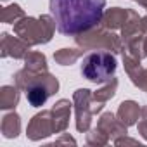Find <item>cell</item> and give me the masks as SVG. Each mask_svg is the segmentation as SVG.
I'll use <instances>...</instances> for the list:
<instances>
[{"instance_id":"3","label":"cell","mask_w":147,"mask_h":147,"mask_svg":"<svg viewBox=\"0 0 147 147\" xmlns=\"http://www.w3.org/2000/svg\"><path fill=\"white\" fill-rule=\"evenodd\" d=\"M55 19L52 14H42L38 18L24 16L14 24V33L23 38L30 47L49 43L55 33Z\"/></svg>"},{"instance_id":"2","label":"cell","mask_w":147,"mask_h":147,"mask_svg":"<svg viewBox=\"0 0 147 147\" xmlns=\"http://www.w3.org/2000/svg\"><path fill=\"white\" fill-rule=\"evenodd\" d=\"M14 83L26 94V100L31 107H42L52 95L59 92V80L49 71L33 73L23 67L16 71Z\"/></svg>"},{"instance_id":"7","label":"cell","mask_w":147,"mask_h":147,"mask_svg":"<svg viewBox=\"0 0 147 147\" xmlns=\"http://www.w3.org/2000/svg\"><path fill=\"white\" fill-rule=\"evenodd\" d=\"M54 133H55V128H54V119H52L50 109H43V111L36 113L30 119L28 128H26V137L31 142L43 140V138H47Z\"/></svg>"},{"instance_id":"23","label":"cell","mask_w":147,"mask_h":147,"mask_svg":"<svg viewBox=\"0 0 147 147\" xmlns=\"http://www.w3.org/2000/svg\"><path fill=\"white\" fill-rule=\"evenodd\" d=\"M113 144H114V145H140L137 138H130L128 135H123V137L116 138Z\"/></svg>"},{"instance_id":"22","label":"cell","mask_w":147,"mask_h":147,"mask_svg":"<svg viewBox=\"0 0 147 147\" xmlns=\"http://www.w3.org/2000/svg\"><path fill=\"white\" fill-rule=\"evenodd\" d=\"M137 131L140 133V137L147 142V104L142 107V113H140V119L137 123Z\"/></svg>"},{"instance_id":"14","label":"cell","mask_w":147,"mask_h":147,"mask_svg":"<svg viewBox=\"0 0 147 147\" xmlns=\"http://www.w3.org/2000/svg\"><path fill=\"white\" fill-rule=\"evenodd\" d=\"M0 131L4 138H16L21 133V116L12 109L11 113L2 116L0 121Z\"/></svg>"},{"instance_id":"18","label":"cell","mask_w":147,"mask_h":147,"mask_svg":"<svg viewBox=\"0 0 147 147\" xmlns=\"http://www.w3.org/2000/svg\"><path fill=\"white\" fill-rule=\"evenodd\" d=\"M85 54V49H59L54 52V61L59 66H73L82 55Z\"/></svg>"},{"instance_id":"17","label":"cell","mask_w":147,"mask_h":147,"mask_svg":"<svg viewBox=\"0 0 147 147\" xmlns=\"http://www.w3.org/2000/svg\"><path fill=\"white\" fill-rule=\"evenodd\" d=\"M24 67L33 71V73H43V71H49V64H47V57L45 54L42 52H36V50H30L26 55H24Z\"/></svg>"},{"instance_id":"26","label":"cell","mask_w":147,"mask_h":147,"mask_svg":"<svg viewBox=\"0 0 147 147\" xmlns=\"http://www.w3.org/2000/svg\"><path fill=\"white\" fill-rule=\"evenodd\" d=\"M144 54H145V57H147V35L144 36Z\"/></svg>"},{"instance_id":"5","label":"cell","mask_w":147,"mask_h":147,"mask_svg":"<svg viewBox=\"0 0 147 147\" xmlns=\"http://www.w3.org/2000/svg\"><path fill=\"white\" fill-rule=\"evenodd\" d=\"M75 42L78 47L85 50H109L113 54H123V49H125L121 35H116L114 31L100 24L76 35Z\"/></svg>"},{"instance_id":"16","label":"cell","mask_w":147,"mask_h":147,"mask_svg":"<svg viewBox=\"0 0 147 147\" xmlns=\"http://www.w3.org/2000/svg\"><path fill=\"white\" fill-rule=\"evenodd\" d=\"M118 85H119L118 78L113 76V78H111L109 82H106L100 88H97L95 92H92V102H95V104H106L107 100H111V99L116 95Z\"/></svg>"},{"instance_id":"15","label":"cell","mask_w":147,"mask_h":147,"mask_svg":"<svg viewBox=\"0 0 147 147\" xmlns=\"http://www.w3.org/2000/svg\"><path fill=\"white\" fill-rule=\"evenodd\" d=\"M21 88L14 83V85H4L0 88V109L2 111H12L16 109V106L19 104L21 99Z\"/></svg>"},{"instance_id":"27","label":"cell","mask_w":147,"mask_h":147,"mask_svg":"<svg viewBox=\"0 0 147 147\" xmlns=\"http://www.w3.org/2000/svg\"><path fill=\"white\" fill-rule=\"evenodd\" d=\"M2 2H9V0H2Z\"/></svg>"},{"instance_id":"11","label":"cell","mask_w":147,"mask_h":147,"mask_svg":"<svg viewBox=\"0 0 147 147\" xmlns=\"http://www.w3.org/2000/svg\"><path fill=\"white\" fill-rule=\"evenodd\" d=\"M73 107H75V106H73V102H71L69 99H59V100L50 107L55 133L66 131V128L69 126V118H71V109H73Z\"/></svg>"},{"instance_id":"25","label":"cell","mask_w":147,"mask_h":147,"mask_svg":"<svg viewBox=\"0 0 147 147\" xmlns=\"http://www.w3.org/2000/svg\"><path fill=\"white\" fill-rule=\"evenodd\" d=\"M133 2H137L138 5H142L144 9H147V0H133Z\"/></svg>"},{"instance_id":"19","label":"cell","mask_w":147,"mask_h":147,"mask_svg":"<svg viewBox=\"0 0 147 147\" xmlns=\"http://www.w3.org/2000/svg\"><path fill=\"white\" fill-rule=\"evenodd\" d=\"M140 18H142V16H138L137 11L130 9V14H128L126 23H125V26L119 30V31H121L119 35H121V40H123V42H126L128 38H131V36H135V35H142V31H140Z\"/></svg>"},{"instance_id":"8","label":"cell","mask_w":147,"mask_h":147,"mask_svg":"<svg viewBox=\"0 0 147 147\" xmlns=\"http://www.w3.org/2000/svg\"><path fill=\"white\" fill-rule=\"evenodd\" d=\"M30 52V45L19 38L18 35L12 36L11 33H2L0 35V55L4 59L12 57V59H24V55Z\"/></svg>"},{"instance_id":"10","label":"cell","mask_w":147,"mask_h":147,"mask_svg":"<svg viewBox=\"0 0 147 147\" xmlns=\"http://www.w3.org/2000/svg\"><path fill=\"white\" fill-rule=\"evenodd\" d=\"M97 128H99L102 133H106L113 142H114L116 138H119V137H123V135L128 133V126H126L125 123H121L119 118H118L116 114H113L111 111L100 114V118H99V121H97Z\"/></svg>"},{"instance_id":"6","label":"cell","mask_w":147,"mask_h":147,"mask_svg":"<svg viewBox=\"0 0 147 147\" xmlns=\"http://www.w3.org/2000/svg\"><path fill=\"white\" fill-rule=\"evenodd\" d=\"M73 106H75L76 130L80 133H87L92 126V90L78 88L73 94Z\"/></svg>"},{"instance_id":"4","label":"cell","mask_w":147,"mask_h":147,"mask_svg":"<svg viewBox=\"0 0 147 147\" xmlns=\"http://www.w3.org/2000/svg\"><path fill=\"white\" fill-rule=\"evenodd\" d=\"M118 69L116 55L109 50H97L83 57L80 73L82 76L92 83H106L109 82Z\"/></svg>"},{"instance_id":"24","label":"cell","mask_w":147,"mask_h":147,"mask_svg":"<svg viewBox=\"0 0 147 147\" xmlns=\"http://www.w3.org/2000/svg\"><path fill=\"white\" fill-rule=\"evenodd\" d=\"M59 144H73V145H75V144H76V140L73 138L69 133H64V131H62V133H61V137L54 142V145H59Z\"/></svg>"},{"instance_id":"1","label":"cell","mask_w":147,"mask_h":147,"mask_svg":"<svg viewBox=\"0 0 147 147\" xmlns=\"http://www.w3.org/2000/svg\"><path fill=\"white\" fill-rule=\"evenodd\" d=\"M49 7L55 19L57 31L75 38L100 23L106 0H50Z\"/></svg>"},{"instance_id":"21","label":"cell","mask_w":147,"mask_h":147,"mask_svg":"<svg viewBox=\"0 0 147 147\" xmlns=\"http://www.w3.org/2000/svg\"><path fill=\"white\" fill-rule=\"evenodd\" d=\"M109 142H111V138H109L106 133H102L97 126H95L94 130H88V131H87V144H88V145L102 147V145H107Z\"/></svg>"},{"instance_id":"13","label":"cell","mask_w":147,"mask_h":147,"mask_svg":"<svg viewBox=\"0 0 147 147\" xmlns=\"http://www.w3.org/2000/svg\"><path fill=\"white\" fill-rule=\"evenodd\" d=\"M140 113H142V107L138 106V102L135 100H123L116 111V116L119 118L121 123H125L128 128L137 125L138 119H140Z\"/></svg>"},{"instance_id":"12","label":"cell","mask_w":147,"mask_h":147,"mask_svg":"<svg viewBox=\"0 0 147 147\" xmlns=\"http://www.w3.org/2000/svg\"><path fill=\"white\" fill-rule=\"evenodd\" d=\"M128 14H130V9H123V7H111V9H106L102 18H100V26L111 30V31H118L125 26L126 19H128Z\"/></svg>"},{"instance_id":"20","label":"cell","mask_w":147,"mask_h":147,"mask_svg":"<svg viewBox=\"0 0 147 147\" xmlns=\"http://www.w3.org/2000/svg\"><path fill=\"white\" fill-rule=\"evenodd\" d=\"M26 14L23 11V7L19 4H11L2 7V12H0V21L4 24H16L19 19H23Z\"/></svg>"},{"instance_id":"9","label":"cell","mask_w":147,"mask_h":147,"mask_svg":"<svg viewBox=\"0 0 147 147\" xmlns=\"http://www.w3.org/2000/svg\"><path fill=\"white\" fill-rule=\"evenodd\" d=\"M123 66L130 82L142 92L147 94V67L142 66L140 59H135L128 54H123Z\"/></svg>"}]
</instances>
